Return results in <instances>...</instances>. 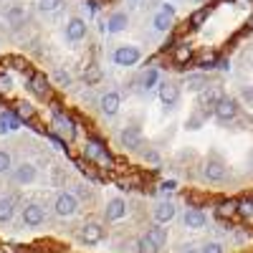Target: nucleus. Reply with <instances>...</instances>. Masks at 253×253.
Segmentation results:
<instances>
[{"label": "nucleus", "instance_id": "obj_1", "mask_svg": "<svg viewBox=\"0 0 253 253\" xmlns=\"http://www.w3.org/2000/svg\"><path fill=\"white\" fill-rule=\"evenodd\" d=\"M84 157L86 160H91V162H99V165H104V167H112L114 165V157H112V152L107 150V144H104L101 139H96V137H89L86 142H84Z\"/></svg>", "mask_w": 253, "mask_h": 253}, {"label": "nucleus", "instance_id": "obj_2", "mask_svg": "<svg viewBox=\"0 0 253 253\" xmlns=\"http://www.w3.org/2000/svg\"><path fill=\"white\" fill-rule=\"evenodd\" d=\"M51 129L63 144H66V142H74V137H76V122L69 114H63V112L56 109L53 117H51Z\"/></svg>", "mask_w": 253, "mask_h": 253}, {"label": "nucleus", "instance_id": "obj_3", "mask_svg": "<svg viewBox=\"0 0 253 253\" xmlns=\"http://www.w3.org/2000/svg\"><path fill=\"white\" fill-rule=\"evenodd\" d=\"M53 213H56L58 218H71V215H76V213H79V198L71 193V190H63V193H58L56 200H53Z\"/></svg>", "mask_w": 253, "mask_h": 253}, {"label": "nucleus", "instance_id": "obj_4", "mask_svg": "<svg viewBox=\"0 0 253 253\" xmlns=\"http://www.w3.org/2000/svg\"><path fill=\"white\" fill-rule=\"evenodd\" d=\"M203 177H205L208 182H223V180L228 177L225 162H223L218 155H210V157L205 160V165H203Z\"/></svg>", "mask_w": 253, "mask_h": 253}, {"label": "nucleus", "instance_id": "obj_5", "mask_svg": "<svg viewBox=\"0 0 253 253\" xmlns=\"http://www.w3.org/2000/svg\"><path fill=\"white\" fill-rule=\"evenodd\" d=\"M139 58H142V51L137 48V46H132V43H124V46H117L114 48V53H112V61L117 63V66H134V63H139Z\"/></svg>", "mask_w": 253, "mask_h": 253}, {"label": "nucleus", "instance_id": "obj_6", "mask_svg": "<svg viewBox=\"0 0 253 253\" xmlns=\"http://www.w3.org/2000/svg\"><path fill=\"white\" fill-rule=\"evenodd\" d=\"M20 218H23V225L28 228H38L46 223V208L41 203H26L23 213H20Z\"/></svg>", "mask_w": 253, "mask_h": 253}, {"label": "nucleus", "instance_id": "obj_7", "mask_svg": "<svg viewBox=\"0 0 253 253\" xmlns=\"http://www.w3.org/2000/svg\"><path fill=\"white\" fill-rule=\"evenodd\" d=\"M28 91H31L36 99H51V81H48V76L41 74V71L31 74V79H28Z\"/></svg>", "mask_w": 253, "mask_h": 253}, {"label": "nucleus", "instance_id": "obj_8", "mask_svg": "<svg viewBox=\"0 0 253 253\" xmlns=\"http://www.w3.org/2000/svg\"><path fill=\"white\" fill-rule=\"evenodd\" d=\"M117 139H119V147L134 152V150H139V147H142V129H139V126H134V124H129V126H124V129L119 132Z\"/></svg>", "mask_w": 253, "mask_h": 253}, {"label": "nucleus", "instance_id": "obj_9", "mask_svg": "<svg viewBox=\"0 0 253 253\" xmlns=\"http://www.w3.org/2000/svg\"><path fill=\"white\" fill-rule=\"evenodd\" d=\"M81 241L86 243V246H96V243H101L104 241V236H107V228H104L101 223H96V220H89V223H84L81 225Z\"/></svg>", "mask_w": 253, "mask_h": 253}, {"label": "nucleus", "instance_id": "obj_10", "mask_svg": "<svg viewBox=\"0 0 253 253\" xmlns=\"http://www.w3.org/2000/svg\"><path fill=\"white\" fill-rule=\"evenodd\" d=\"M86 31H89L86 20L79 18V15H74V18H69V20H66V28H63V36H66V41H71V43H79V41L86 38Z\"/></svg>", "mask_w": 253, "mask_h": 253}, {"label": "nucleus", "instance_id": "obj_11", "mask_svg": "<svg viewBox=\"0 0 253 253\" xmlns=\"http://www.w3.org/2000/svg\"><path fill=\"white\" fill-rule=\"evenodd\" d=\"M172 20H175V5L165 3V5L157 10V15L152 18V28H155L157 33H170Z\"/></svg>", "mask_w": 253, "mask_h": 253}, {"label": "nucleus", "instance_id": "obj_12", "mask_svg": "<svg viewBox=\"0 0 253 253\" xmlns=\"http://www.w3.org/2000/svg\"><path fill=\"white\" fill-rule=\"evenodd\" d=\"M238 112H241V107H238V101H236L233 96H223V99L215 104V109H213V114L218 117V122H230V119H236Z\"/></svg>", "mask_w": 253, "mask_h": 253}, {"label": "nucleus", "instance_id": "obj_13", "mask_svg": "<svg viewBox=\"0 0 253 253\" xmlns=\"http://www.w3.org/2000/svg\"><path fill=\"white\" fill-rule=\"evenodd\" d=\"M223 96H225V94H223V89L218 86V84H210V86H205L203 91H198V104H200L203 109H210V112H213L215 104H218Z\"/></svg>", "mask_w": 253, "mask_h": 253}, {"label": "nucleus", "instance_id": "obj_14", "mask_svg": "<svg viewBox=\"0 0 253 253\" xmlns=\"http://www.w3.org/2000/svg\"><path fill=\"white\" fill-rule=\"evenodd\" d=\"M36 177H38V167L33 162H20L13 167V180L18 185H33Z\"/></svg>", "mask_w": 253, "mask_h": 253}, {"label": "nucleus", "instance_id": "obj_15", "mask_svg": "<svg viewBox=\"0 0 253 253\" xmlns=\"http://www.w3.org/2000/svg\"><path fill=\"white\" fill-rule=\"evenodd\" d=\"M126 215V200L124 198H112L104 205V220L107 223H117Z\"/></svg>", "mask_w": 253, "mask_h": 253}, {"label": "nucleus", "instance_id": "obj_16", "mask_svg": "<svg viewBox=\"0 0 253 253\" xmlns=\"http://www.w3.org/2000/svg\"><path fill=\"white\" fill-rule=\"evenodd\" d=\"M160 101L165 104L167 109H175L177 101H180V86L172 81H162L160 84Z\"/></svg>", "mask_w": 253, "mask_h": 253}, {"label": "nucleus", "instance_id": "obj_17", "mask_svg": "<svg viewBox=\"0 0 253 253\" xmlns=\"http://www.w3.org/2000/svg\"><path fill=\"white\" fill-rule=\"evenodd\" d=\"M119 107H122V96L117 91H107L101 99H99V109L104 117H117L119 114Z\"/></svg>", "mask_w": 253, "mask_h": 253}, {"label": "nucleus", "instance_id": "obj_18", "mask_svg": "<svg viewBox=\"0 0 253 253\" xmlns=\"http://www.w3.org/2000/svg\"><path fill=\"white\" fill-rule=\"evenodd\" d=\"M182 223H185V228H190V230H203V228L208 225V215L203 213L200 208H187L185 215H182Z\"/></svg>", "mask_w": 253, "mask_h": 253}, {"label": "nucleus", "instance_id": "obj_19", "mask_svg": "<svg viewBox=\"0 0 253 253\" xmlns=\"http://www.w3.org/2000/svg\"><path fill=\"white\" fill-rule=\"evenodd\" d=\"M155 223H160V225H165V223H170V220H175V215H177V208H175V203H170V200H162V203H157L155 205Z\"/></svg>", "mask_w": 253, "mask_h": 253}, {"label": "nucleus", "instance_id": "obj_20", "mask_svg": "<svg viewBox=\"0 0 253 253\" xmlns=\"http://www.w3.org/2000/svg\"><path fill=\"white\" fill-rule=\"evenodd\" d=\"M126 26H129V13L126 10H114L112 15H109V20H107V33H122V31H126Z\"/></svg>", "mask_w": 253, "mask_h": 253}, {"label": "nucleus", "instance_id": "obj_21", "mask_svg": "<svg viewBox=\"0 0 253 253\" xmlns=\"http://www.w3.org/2000/svg\"><path fill=\"white\" fill-rule=\"evenodd\" d=\"M15 215V200L10 195H0V225L10 223Z\"/></svg>", "mask_w": 253, "mask_h": 253}, {"label": "nucleus", "instance_id": "obj_22", "mask_svg": "<svg viewBox=\"0 0 253 253\" xmlns=\"http://www.w3.org/2000/svg\"><path fill=\"white\" fill-rule=\"evenodd\" d=\"M185 86H187L190 91H203L205 86H210V79H208L205 71H200V74H187V76H185Z\"/></svg>", "mask_w": 253, "mask_h": 253}, {"label": "nucleus", "instance_id": "obj_23", "mask_svg": "<svg viewBox=\"0 0 253 253\" xmlns=\"http://www.w3.org/2000/svg\"><path fill=\"white\" fill-rule=\"evenodd\" d=\"M172 61L177 63V66H185V63L193 61V46L190 43H177L172 46Z\"/></svg>", "mask_w": 253, "mask_h": 253}, {"label": "nucleus", "instance_id": "obj_24", "mask_svg": "<svg viewBox=\"0 0 253 253\" xmlns=\"http://www.w3.org/2000/svg\"><path fill=\"white\" fill-rule=\"evenodd\" d=\"M215 215L223 218V220H225V218H228V220L236 218V215H238V200H220V203L215 205Z\"/></svg>", "mask_w": 253, "mask_h": 253}, {"label": "nucleus", "instance_id": "obj_25", "mask_svg": "<svg viewBox=\"0 0 253 253\" xmlns=\"http://www.w3.org/2000/svg\"><path fill=\"white\" fill-rule=\"evenodd\" d=\"M20 122L18 117H15V112H0V132H15V129H20Z\"/></svg>", "mask_w": 253, "mask_h": 253}, {"label": "nucleus", "instance_id": "obj_26", "mask_svg": "<svg viewBox=\"0 0 253 253\" xmlns=\"http://www.w3.org/2000/svg\"><path fill=\"white\" fill-rule=\"evenodd\" d=\"M5 20H8L13 28L23 26V23H26V8H23V5H10V8L5 10Z\"/></svg>", "mask_w": 253, "mask_h": 253}, {"label": "nucleus", "instance_id": "obj_27", "mask_svg": "<svg viewBox=\"0 0 253 253\" xmlns=\"http://www.w3.org/2000/svg\"><path fill=\"white\" fill-rule=\"evenodd\" d=\"M147 238H150L157 248H165L167 246V228H162L160 223H155L150 230H147Z\"/></svg>", "mask_w": 253, "mask_h": 253}, {"label": "nucleus", "instance_id": "obj_28", "mask_svg": "<svg viewBox=\"0 0 253 253\" xmlns=\"http://www.w3.org/2000/svg\"><path fill=\"white\" fill-rule=\"evenodd\" d=\"M13 112H15V117L20 122H31L36 117V107H33V104H28V101H18Z\"/></svg>", "mask_w": 253, "mask_h": 253}, {"label": "nucleus", "instance_id": "obj_29", "mask_svg": "<svg viewBox=\"0 0 253 253\" xmlns=\"http://www.w3.org/2000/svg\"><path fill=\"white\" fill-rule=\"evenodd\" d=\"M208 15H210V8H208V5L198 8L193 15H190V26H193V28H200V26L205 23V20H208Z\"/></svg>", "mask_w": 253, "mask_h": 253}, {"label": "nucleus", "instance_id": "obj_30", "mask_svg": "<svg viewBox=\"0 0 253 253\" xmlns=\"http://www.w3.org/2000/svg\"><path fill=\"white\" fill-rule=\"evenodd\" d=\"M13 155L8 152V150H0V175H8V172H13Z\"/></svg>", "mask_w": 253, "mask_h": 253}, {"label": "nucleus", "instance_id": "obj_31", "mask_svg": "<svg viewBox=\"0 0 253 253\" xmlns=\"http://www.w3.org/2000/svg\"><path fill=\"white\" fill-rule=\"evenodd\" d=\"M84 81L89 84H96V81H101V69L96 66V63H91V66H86V71H84Z\"/></svg>", "mask_w": 253, "mask_h": 253}, {"label": "nucleus", "instance_id": "obj_32", "mask_svg": "<svg viewBox=\"0 0 253 253\" xmlns=\"http://www.w3.org/2000/svg\"><path fill=\"white\" fill-rule=\"evenodd\" d=\"M205 119H208V117H205L203 112H193V114L187 117V124H185V126H187V129H193V132H195V129H200V126L205 124Z\"/></svg>", "mask_w": 253, "mask_h": 253}, {"label": "nucleus", "instance_id": "obj_33", "mask_svg": "<svg viewBox=\"0 0 253 253\" xmlns=\"http://www.w3.org/2000/svg\"><path fill=\"white\" fill-rule=\"evenodd\" d=\"M63 5V0H38V10L41 13H56Z\"/></svg>", "mask_w": 253, "mask_h": 253}, {"label": "nucleus", "instance_id": "obj_34", "mask_svg": "<svg viewBox=\"0 0 253 253\" xmlns=\"http://www.w3.org/2000/svg\"><path fill=\"white\" fill-rule=\"evenodd\" d=\"M157 251H160V248H157L150 238H147V236L137 241V253H157Z\"/></svg>", "mask_w": 253, "mask_h": 253}, {"label": "nucleus", "instance_id": "obj_35", "mask_svg": "<svg viewBox=\"0 0 253 253\" xmlns=\"http://www.w3.org/2000/svg\"><path fill=\"white\" fill-rule=\"evenodd\" d=\"M157 71L155 69H150V71H144V76H142V89H152L155 84H157Z\"/></svg>", "mask_w": 253, "mask_h": 253}, {"label": "nucleus", "instance_id": "obj_36", "mask_svg": "<svg viewBox=\"0 0 253 253\" xmlns=\"http://www.w3.org/2000/svg\"><path fill=\"white\" fill-rule=\"evenodd\" d=\"M200 253H225V248H223V243H218V241H208V243L200 246Z\"/></svg>", "mask_w": 253, "mask_h": 253}, {"label": "nucleus", "instance_id": "obj_37", "mask_svg": "<svg viewBox=\"0 0 253 253\" xmlns=\"http://www.w3.org/2000/svg\"><path fill=\"white\" fill-rule=\"evenodd\" d=\"M200 69H203V71H208V69H218V56H215V53L203 56V58H200Z\"/></svg>", "mask_w": 253, "mask_h": 253}, {"label": "nucleus", "instance_id": "obj_38", "mask_svg": "<svg viewBox=\"0 0 253 253\" xmlns=\"http://www.w3.org/2000/svg\"><path fill=\"white\" fill-rule=\"evenodd\" d=\"M53 79H56L58 86H69V84H71V74H69V71H63V69H56Z\"/></svg>", "mask_w": 253, "mask_h": 253}, {"label": "nucleus", "instance_id": "obj_39", "mask_svg": "<svg viewBox=\"0 0 253 253\" xmlns=\"http://www.w3.org/2000/svg\"><path fill=\"white\" fill-rule=\"evenodd\" d=\"M238 215H246V218L253 215V203L251 200H241L238 203Z\"/></svg>", "mask_w": 253, "mask_h": 253}, {"label": "nucleus", "instance_id": "obj_40", "mask_svg": "<svg viewBox=\"0 0 253 253\" xmlns=\"http://www.w3.org/2000/svg\"><path fill=\"white\" fill-rule=\"evenodd\" d=\"M10 89H13V81H10L5 74H0V96L10 94Z\"/></svg>", "mask_w": 253, "mask_h": 253}, {"label": "nucleus", "instance_id": "obj_41", "mask_svg": "<svg viewBox=\"0 0 253 253\" xmlns=\"http://www.w3.org/2000/svg\"><path fill=\"white\" fill-rule=\"evenodd\" d=\"M74 195H76V198H84V200H86V198H91V193H89V187H86V185H79Z\"/></svg>", "mask_w": 253, "mask_h": 253}, {"label": "nucleus", "instance_id": "obj_42", "mask_svg": "<svg viewBox=\"0 0 253 253\" xmlns=\"http://www.w3.org/2000/svg\"><path fill=\"white\" fill-rule=\"evenodd\" d=\"M144 160L152 162V165H160V155H157L155 150H147V152H144Z\"/></svg>", "mask_w": 253, "mask_h": 253}, {"label": "nucleus", "instance_id": "obj_43", "mask_svg": "<svg viewBox=\"0 0 253 253\" xmlns=\"http://www.w3.org/2000/svg\"><path fill=\"white\" fill-rule=\"evenodd\" d=\"M218 69H220V71H228V69H230V61H228V58H218Z\"/></svg>", "mask_w": 253, "mask_h": 253}, {"label": "nucleus", "instance_id": "obj_44", "mask_svg": "<svg viewBox=\"0 0 253 253\" xmlns=\"http://www.w3.org/2000/svg\"><path fill=\"white\" fill-rule=\"evenodd\" d=\"M243 96H246L248 101H253V89H246V91H243Z\"/></svg>", "mask_w": 253, "mask_h": 253}, {"label": "nucleus", "instance_id": "obj_45", "mask_svg": "<svg viewBox=\"0 0 253 253\" xmlns=\"http://www.w3.org/2000/svg\"><path fill=\"white\" fill-rule=\"evenodd\" d=\"M185 253H200V251H198V248H187Z\"/></svg>", "mask_w": 253, "mask_h": 253}, {"label": "nucleus", "instance_id": "obj_46", "mask_svg": "<svg viewBox=\"0 0 253 253\" xmlns=\"http://www.w3.org/2000/svg\"><path fill=\"white\" fill-rule=\"evenodd\" d=\"M195 3H203V0H195Z\"/></svg>", "mask_w": 253, "mask_h": 253}, {"label": "nucleus", "instance_id": "obj_47", "mask_svg": "<svg viewBox=\"0 0 253 253\" xmlns=\"http://www.w3.org/2000/svg\"><path fill=\"white\" fill-rule=\"evenodd\" d=\"M129 3H137V0H129Z\"/></svg>", "mask_w": 253, "mask_h": 253}]
</instances>
